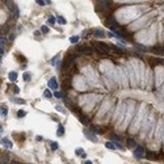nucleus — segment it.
I'll list each match as a JSON object with an SVG mask.
<instances>
[{
    "label": "nucleus",
    "mask_w": 164,
    "mask_h": 164,
    "mask_svg": "<svg viewBox=\"0 0 164 164\" xmlns=\"http://www.w3.org/2000/svg\"><path fill=\"white\" fill-rule=\"evenodd\" d=\"M54 96L58 97V98H60V97H63V93L62 92H55V93H54Z\"/></svg>",
    "instance_id": "nucleus-23"
},
{
    "label": "nucleus",
    "mask_w": 164,
    "mask_h": 164,
    "mask_svg": "<svg viewBox=\"0 0 164 164\" xmlns=\"http://www.w3.org/2000/svg\"><path fill=\"white\" fill-rule=\"evenodd\" d=\"M24 115H25V112H18V117H24Z\"/></svg>",
    "instance_id": "nucleus-28"
},
{
    "label": "nucleus",
    "mask_w": 164,
    "mask_h": 164,
    "mask_svg": "<svg viewBox=\"0 0 164 164\" xmlns=\"http://www.w3.org/2000/svg\"><path fill=\"white\" fill-rule=\"evenodd\" d=\"M8 78H9V80H11V82H16V80H17V72L11 71V72L8 74Z\"/></svg>",
    "instance_id": "nucleus-8"
},
{
    "label": "nucleus",
    "mask_w": 164,
    "mask_h": 164,
    "mask_svg": "<svg viewBox=\"0 0 164 164\" xmlns=\"http://www.w3.org/2000/svg\"><path fill=\"white\" fill-rule=\"evenodd\" d=\"M95 47H96V50H97L98 53L102 54V55L110 54V49H109V46L105 45V43H95Z\"/></svg>",
    "instance_id": "nucleus-1"
},
{
    "label": "nucleus",
    "mask_w": 164,
    "mask_h": 164,
    "mask_svg": "<svg viewBox=\"0 0 164 164\" xmlns=\"http://www.w3.org/2000/svg\"><path fill=\"white\" fill-rule=\"evenodd\" d=\"M58 148V144L54 142V143H51V150H57Z\"/></svg>",
    "instance_id": "nucleus-27"
},
{
    "label": "nucleus",
    "mask_w": 164,
    "mask_h": 164,
    "mask_svg": "<svg viewBox=\"0 0 164 164\" xmlns=\"http://www.w3.org/2000/svg\"><path fill=\"white\" fill-rule=\"evenodd\" d=\"M41 32H42V33H47L49 29H47V26H42V28H41Z\"/></svg>",
    "instance_id": "nucleus-26"
},
{
    "label": "nucleus",
    "mask_w": 164,
    "mask_h": 164,
    "mask_svg": "<svg viewBox=\"0 0 164 164\" xmlns=\"http://www.w3.org/2000/svg\"><path fill=\"white\" fill-rule=\"evenodd\" d=\"M64 134V127L62 126V125H59V126H58V131H57V135L58 137H62Z\"/></svg>",
    "instance_id": "nucleus-10"
},
{
    "label": "nucleus",
    "mask_w": 164,
    "mask_h": 164,
    "mask_svg": "<svg viewBox=\"0 0 164 164\" xmlns=\"http://www.w3.org/2000/svg\"><path fill=\"white\" fill-rule=\"evenodd\" d=\"M36 3L38 5H41V7H43V5H46V1L45 0H36Z\"/></svg>",
    "instance_id": "nucleus-18"
},
{
    "label": "nucleus",
    "mask_w": 164,
    "mask_h": 164,
    "mask_svg": "<svg viewBox=\"0 0 164 164\" xmlns=\"http://www.w3.org/2000/svg\"><path fill=\"white\" fill-rule=\"evenodd\" d=\"M80 121H82V123L88 125V118H87V117H84V115H80Z\"/></svg>",
    "instance_id": "nucleus-15"
},
{
    "label": "nucleus",
    "mask_w": 164,
    "mask_h": 164,
    "mask_svg": "<svg viewBox=\"0 0 164 164\" xmlns=\"http://www.w3.org/2000/svg\"><path fill=\"white\" fill-rule=\"evenodd\" d=\"M0 163H8V157L1 156V157H0Z\"/></svg>",
    "instance_id": "nucleus-22"
},
{
    "label": "nucleus",
    "mask_w": 164,
    "mask_h": 164,
    "mask_svg": "<svg viewBox=\"0 0 164 164\" xmlns=\"http://www.w3.org/2000/svg\"><path fill=\"white\" fill-rule=\"evenodd\" d=\"M43 96H45V98H51L53 97V95H51V92L49 91V89H46V91L43 92Z\"/></svg>",
    "instance_id": "nucleus-13"
},
{
    "label": "nucleus",
    "mask_w": 164,
    "mask_h": 164,
    "mask_svg": "<svg viewBox=\"0 0 164 164\" xmlns=\"http://www.w3.org/2000/svg\"><path fill=\"white\" fill-rule=\"evenodd\" d=\"M0 114H1L3 117H7V114H8V109L5 108V107H0Z\"/></svg>",
    "instance_id": "nucleus-11"
},
{
    "label": "nucleus",
    "mask_w": 164,
    "mask_h": 164,
    "mask_svg": "<svg viewBox=\"0 0 164 164\" xmlns=\"http://www.w3.org/2000/svg\"><path fill=\"white\" fill-rule=\"evenodd\" d=\"M47 22H49L50 25H54V24H55V17H53V16H51V17H49Z\"/></svg>",
    "instance_id": "nucleus-17"
},
{
    "label": "nucleus",
    "mask_w": 164,
    "mask_h": 164,
    "mask_svg": "<svg viewBox=\"0 0 164 164\" xmlns=\"http://www.w3.org/2000/svg\"><path fill=\"white\" fill-rule=\"evenodd\" d=\"M45 1H46V3H47V4H50V3H51V1H50V0H45Z\"/></svg>",
    "instance_id": "nucleus-31"
},
{
    "label": "nucleus",
    "mask_w": 164,
    "mask_h": 164,
    "mask_svg": "<svg viewBox=\"0 0 164 164\" xmlns=\"http://www.w3.org/2000/svg\"><path fill=\"white\" fill-rule=\"evenodd\" d=\"M1 144H3V146H5V147H8V148H12V143L9 142L8 138H3V139H1Z\"/></svg>",
    "instance_id": "nucleus-7"
},
{
    "label": "nucleus",
    "mask_w": 164,
    "mask_h": 164,
    "mask_svg": "<svg viewBox=\"0 0 164 164\" xmlns=\"http://www.w3.org/2000/svg\"><path fill=\"white\" fill-rule=\"evenodd\" d=\"M1 133H3V126L0 125V134H1Z\"/></svg>",
    "instance_id": "nucleus-30"
},
{
    "label": "nucleus",
    "mask_w": 164,
    "mask_h": 164,
    "mask_svg": "<svg viewBox=\"0 0 164 164\" xmlns=\"http://www.w3.org/2000/svg\"><path fill=\"white\" fill-rule=\"evenodd\" d=\"M134 155H135V157H138V159H140V157H143L144 155V148L143 147H140V146H138L135 151H134Z\"/></svg>",
    "instance_id": "nucleus-4"
},
{
    "label": "nucleus",
    "mask_w": 164,
    "mask_h": 164,
    "mask_svg": "<svg viewBox=\"0 0 164 164\" xmlns=\"http://www.w3.org/2000/svg\"><path fill=\"white\" fill-rule=\"evenodd\" d=\"M76 155H83V156H85L84 154H83V150H82V148H76Z\"/></svg>",
    "instance_id": "nucleus-24"
},
{
    "label": "nucleus",
    "mask_w": 164,
    "mask_h": 164,
    "mask_svg": "<svg viewBox=\"0 0 164 164\" xmlns=\"http://www.w3.org/2000/svg\"><path fill=\"white\" fill-rule=\"evenodd\" d=\"M76 50H78L80 54H84V55H91L92 54V47L91 46H79V47H76Z\"/></svg>",
    "instance_id": "nucleus-2"
},
{
    "label": "nucleus",
    "mask_w": 164,
    "mask_h": 164,
    "mask_svg": "<svg viewBox=\"0 0 164 164\" xmlns=\"http://www.w3.org/2000/svg\"><path fill=\"white\" fill-rule=\"evenodd\" d=\"M84 134H85V135H87V137H88V138H89V139H92V140H93V142H97V138H96L95 135H93V134H92V133H89V131H88V130H84Z\"/></svg>",
    "instance_id": "nucleus-9"
},
{
    "label": "nucleus",
    "mask_w": 164,
    "mask_h": 164,
    "mask_svg": "<svg viewBox=\"0 0 164 164\" xmlns=\"http://www.w3.org/2000/svg\"><path fill=\"white\" fill-rule=\"evenodd\" d=\"M57 20H58V22H60V24H66V20H64L63 17H60V16L57 18Z\"/></svg>",
    "instance_id": "nucleus-25"
},
{
    "label": "nucleus",
    "mask_w": 164,
    "mask_h": 164,
    "mask_svg": "<svg viewBox=\"0 0 164 164\" xmlns=\"http://www.w3.org/2000/svg\"><path fill=\"white\" fill-rule=\"evenodd\" d=\"M79 40H80V37H79V36H74V37L70 38V42H71V43H76Z\"/></svg>",
    "instance_id": "nucleus-14"
},
{
    "label": "nucleus",
    "mask_w": 164,
    "mask_h": 164,
    "mask_svg": "<svg viewBox=\"0 0 164 164\" xmlns=\"http://www.w3.org/2000/svg\"><path fill=\"white\" fill-rule=\"evenodd\" d=\"M127 144L130 147H133V146H135V142H134V139H127Z\"/></svg>",
    "instance_id": "nucleus-21"
},
{
    "label": "nucleus",
    "mask_w": 164,
    "mask_h": 164,
    "mask_svg": "<svg viewBox=\"0 0 164 164\" xmlns=\"http://www.w3.org/2000/svg\"><path fill=\"white\" fill-rule=\"evenodd\" d=\"M104 30H101V29H96L95 32H93V36H95L96 38H101V37H104Z\"/></svg>",
    "instance_id": "nucleus-6"
},
{
    "label": "nucleus",
    "mask_w": 164,
    "mask_h": 164,
    "mask_svg": "<svg viewBox=\"0 0 164 164\" xmlns=\"http://www.w3.org/2000/svg\"><path fill=\"white\" fill-rule=\"evenodd\" d=\"M3 54H4V49H3V47H0V55H3Z\"/></svg>",
    "instance_id": "nucleus-29"
},
{
    "label": "nucleus",
    "mask_w": 164,
    "mask_h": 164,
    "mask_svg": "<svg viewBox=\"0 0 164 164\" xmlns=\"http://www.w3.org/2000/svg\"><path fill=\"white\" fill-rule=\"evenodd\" d=\"M5 4H7V7L9 8V11H12L15 15H18V8L15 5V3L12 1V0H5Z\"/></svg>",
    "instance_id": "nucleus-3"
},
{
    "label": "nucleus",
    "mask_w": 164,
    "mask_h": 164,
    "mask_svg": "<svg viewBox=\"0 0 164 164\" xmlns=\"http://www.w3.org/2000/svg\"><path fill=\"white\" fill-rule=\"evenodd\" d=\"M105 146H107V148H110V150H115V148H117V146H115L114 143H112V142H107V143H105Z\"/></svg>",
    "instance_id": "nucleus-12"
},
{
    "label": "nucleus",
    "mask_w": 164,
    "mask_h": 164,
    "mask_svg": "<svg viewBox=\"0 0 164 164\" xmlns=\"http://www.w3.org/2000/svg\"><path fill=\"white\" fill-rule=\"evenodd\" d=\"M30 74H26V72H25L24 74V80H25V82H30Z\"/></svg>",
    "instance_id": "nucleus-16"
},
{
    "label": "nucleus",
    "mask_w": 164,
    "mask_h": 164,
    "mask_svg": "<svg viewBox=\"0 0 164 164\" xmlns=\"http://www.w3.org/2000/svg\"><path fill=\"white\" fill-rule=\"evenodd\" d=\"M5 43H7V40H5V38H3V37H0V47L4 46Z\"/></svg>",
    "instance_id": "nucleus-20"
},
{
    "label": "nucleus",
    "mask_w": 164,
    "mask_h": 164,
    "mask_svg": "<svg viewBox=\"0 0 164 164\" xmlns=\"http://www.w3.org/2000/svg\"><path fill=\"white\" fill-rule=\"evenodd\" d=\"M8 30H9V28L7 26V25H5L4 28H1V29H0V33H1V34H4V33H7Z\"/></svg>",
    "instance_id": "nucleus-19"
},
{
    "label": "nucleus",
    "mask_w": 164,
    "mask_h": 164,
    "mask_svg": "<svg viewBox=\"0 0 164 164\" xmlns=\"http://www.w3.org/2000/svg\"><path fill=\"white\" fill-rule=\"evenodd\" d=\"M49 88L54 89V91H57V89H58V83H57L55 78H51V79L49 80Z\"/></svg>",
    "instance_id": "nucleus-5"
}]
</instances>
